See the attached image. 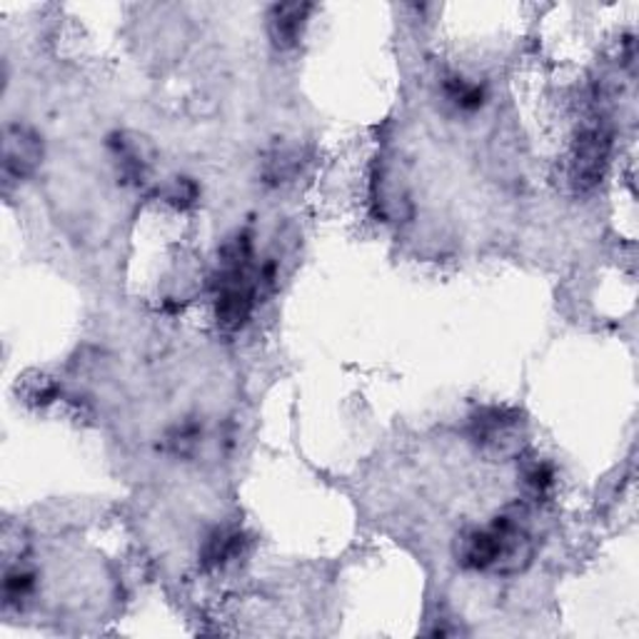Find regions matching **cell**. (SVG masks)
I'll return each mask as SVG.
<instances>
[{"mask_svg":"<svg viewBox=\"0 0 639 639\" xmlns=\"http://www.w3.org/2000/svg\"><path fill=\"white\" fill-rule=\"evenodd\" d=\"M245 534L232 527H222V530H213L207 534L205 545L201 550V565L205 569H220L236 559L243 557L245 552Z\"/></svg>","mask_w":639,"mask_h":639,"instance_id":"cell-7","label":"cell"},{"mask_svg":"<svg viewBox=\"0 0 639 639\" xmlns=\"http://www.w3.org/2000/svg\"><path fill=\"white\" fill-rule=\"evenodd\" d=\"M610 133L602 125L584 128L577 135L572 155H569V183L575 185L577 193H590L602 183L610 162Z\"/></svg>","mask_w":639,"mask_h":639,"instance_id":"cell-2","label":"cell"},{"mask_svg":"<svg viewBox=\"0 0 639 639\" xmlns=\"http://www.w3.org/2000/svg\"><path fill=\"white\" fill-rule=\"evenodd\" d=\"M43 158L40 137L23 125L5 128L3 135V178L5 183H21L38 168Z\"/></svg>","mask_w":639,"mask_h":639,"instance_id":"cell-4","label":"cell"},{"mask_svg":"<svg viewBox=\"0 0 639 639\" xmlns=\"http://www.w3.org/2000/svg\"><path fill=\"white\" fill-rule=\"evenodd\" d=\"M33 590H36V575L31 572V569L25 567H11L5 572V580H3V600L8 607H13V604H21L23 600H28Z\"/></svg>","mask_w":639,"mask_h":639,"instance_id":"cell-10","label":"cell"},{"mask_svg":"<svg viewBox=\"0 0 639 639\" xmlns=\"http://www.w3.org/2000/svg\"><path fill=\"white\" fill-rule=\"evenodd\" d=\"M195 197H197V188L185 178H178L168 190V201L178 207L195 203Z\"/></svg>","mask_w":639,"mask_h":639,"instance_id":"cell-11","label":"cell"},{"mask_svg":"<svg viewBox=\"0 0 639 639\" xmlns=\"http://www.w3.org/2000/svg\"><path fill=\"white\" fill-rule=\"evenodd\" d=\"M492 527L497 534V563L492 572L495 575H520L534 559V540L527 530L517 509H505L497 517H492Z\"/></svg>","mask_w":639,"mask_h":639,"instance_id":"cell-3","label":"cell"},{"mask_svg":"<svg viewBox=\"0 0 639 639\" xmlns=\"http://www.w3.org/2000/svg\"><path fill=\"white\" fill-rule=\"evenodd\" d=\"M522 485L527 495L540 503V499H545L552 492V487H555V470H552L550 462L534 460L527 465L522 472Z\"/></svg>","mask_w":639,"mask_h":639,"instance_id":"cell-9","label":"cell"},{"mask_svg":"<svg viewBox=\"0 0 639 639\" xmlns=\"http://www.w3.org/2000/svg\"><path fill=\"white\" fill-rule=\"evenodd\" d=\"M313 5L305 3H282L275 5L270 15H267V33H270L273 43L278 48H292L302 38L305 31L308 15Z\"/></svg>","mask_w":639,"mask_h":639,"instance_id":"cell-6","label":"cell"},{"mask_svg":"<svg viewBox=\"0 0 639 639\" xmlns=\"http://www.w3.org/2000/svg\"><path fill=\"white\" fill-rule=\"evenodd\" d=\"M445 95L453 106L460 110H478L485 103V88L480 83H470L460 75H453L445 81Z\"/></svg>","mask_w":639,"mask_h":639,"instance_id":"cell-8","label":"cell"},{"mask_svg":"<svg viewBox=\"0 0 639 639\" xmlns=\"http://www.w3.org/2000/svg\"><path fill=\"white\" fill-rule=\"evenodd\" d=\"M455 559L470 572H492L497 563V534L495 527H470L455 542Z\"/></svg>","mask_w":639,"mask_h":639,"instance_id":"cell-5","label":"cell"},{"mask_svg":"<svg viewBox=\"0 0 639 639\" xmlns=\"http://www.w3.org/2000/svg\"><path fill=\"white\" fill-rule=\"evenodd\" d=\"M470 437L482 453L497 460H513L530 443L522 412L509 408H482L470 418Z\"/></svg>","mask_w":639,"mask_h":639,"instance_id":"cell-1","label":"cell"}]
</instances>
